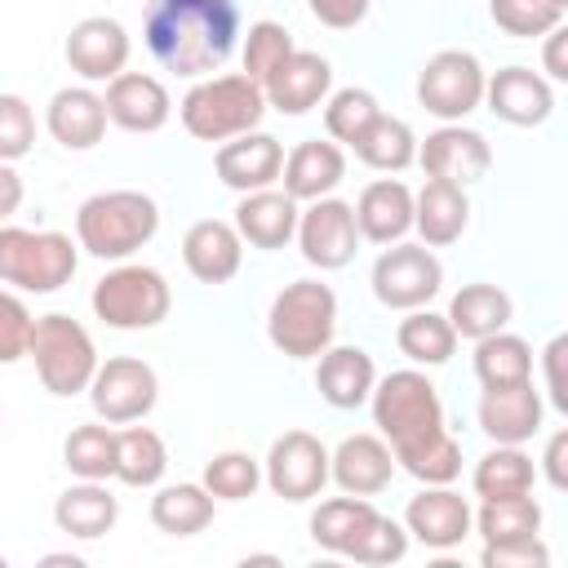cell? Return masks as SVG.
Returning a JSON list of instances; mask_svg holds the SVG:
<instances>
[{
	"label": "cell",
	"instance_id": "12",
	"mask_svg": "<svg viewBox=\"0 0 568 568\" xmlns=\"http://www.w3.org/2000/svg\"><path fill=\"white\" fill-rule=\"evenodd\" d=\"M262 484L284 501H315L328 484V448L311 430H284L262 457Z\"/></svg>",
	"mask_w": 568,
	"mask_h": 568
},
{
	"label": "cell",
	"instance_id": "51",
	"mask_svg": "<svg viewBox=\"0 0 568 568\" xmlns=\"http://www.w3.org/2000/svg\"><path fill=\"white\" fill-rule=\"evenodd\" d=\"M564 462H568V430H555V435L546 439V453H541V470H546V484H550L555 493L568 488V470H564Z\"/></svg>",
	"mask_w": 568,
	"mask_h": 568
},
{
	"label": "cell",
	"instance_id": "29",
	"mask_svg": "<svg viewBox=\"0 0 568 568\" xmlns=\"http://www.w3.org/2000/svg\"><path fill=\"white\" fill-rule=\"evenodd\" d=\"M470 226V200L466 186L426 178L422 191H413V231L422 235L426 248H448L466 235Z\"/></svg>",
	"mask_w": 568,
	"mask_h": 568
},
{
	"label": "cell",
	"instance_id": "36",
	"mask_svg": "<svg viewBox=\"0 0 568 568\" xmlns=\"http://www.w3.org/2000/svg\"><path fill=\"white\" fill-rule=\"evenodd\" d=\"M169 470V448L160 439V430L151 426H124L115 430V479L124 488H155Z\"/></svg>",
	"mask_w": 568,
	"mask_h": 568
},
{
	"label": "cell",
	"instance_id": "38",
	"mask_svg": "<svg viewBox=\"0 0 568 568\" xmlns=\"http://www.w3.org/2000/svg\"><path fill=\"white\" fill-rule=\"evenodd\" d=\"M484 546L488 541H515V537H532L541 532V501L532 493H515V497H479L475 524H470Z\"/></svg>",
	"mask_w": 568,
	"mask_h": 568
},
{
	"label": "cell",
	"instance_id": "8",
	"mask_svg": "<svg viewBox=\"0 0 568 568\" xmlns=\"http://www.w3.org/2000/svg\"><path fill=\"white\" fill-rule=\"evenodd\" d=\"M27 355L36 364V377L49 395L58 399H71L80 390H89L93 373H98V346L89 337V328L62 311L53 315H36L31 324V342H27Z\"/></svg>",
	"mask_w": 568,
	"mask_h": 568
},
{
	"label": "cell",
	"instance_id": "24",
	"mask_svg": "<svg viewBox=\"0 0 568 568\" xmlns=\"http://www.w3.org/2000/svg\"><path fill=\"white\" fill-rule=\"evenodd\" d=\"M479 430L493 439V444H528L537 430H541V417H546V399L532 382H519V386H497V390H484L479 395Z\"/></svg>",
	"mask_w": 568,
	"mask_h": 568
},
{
	"label": "cell",
	"instance_id": "41",
	"mask_svg": "<svg viewBox=\"0 0 568 568\" xmlns=\"http://www.w3.org/2000/svg\"><path fill=\"white\" fill-rule=\"evenodd\" d=\"M200 484L213 493V501H244V497H253L262 488V462L253 453H240V448L213 453L204 462Z\"/></svg>",
	"mask_w": 568,
	"mask_h": 568
},
{
	"label": "cell",
	"instance_id": "9",
	"mask_svg": "<svg viewBox=\"0 0 568 568\" xmlns=\"http://www.w3.org/2000/svg\"><path fill=\"white\" fill-rule=\"evenodd\" d=\"M484 80L488 71L470 49H439L417 71V102L439 124H457L484 106Z\"/></svg>",
	"mask_w": 568,
	"mask_h": 568
},
{
	"label": "cell",
	"instance_id": "33",
	"mask_svg": "<svg viewBox=\"0 0 568 568\" xmlns=\"http://www.w3.org/2000/svg\"><path fill=\"white\" fill-rule=\"evenodd\" d=\"M470 368H475V382L484 390L532 382V346H528V337H519L510 328H497V333H488V337L475 342Z\"/></svg>",
	"mask_w": 568,
	"mask_h": 568
},
{
	"label": "cell",
	"instance_id": "27",
	"mask_svg": "<svg viewBox=\"0 0 568 568\" xmlns=\"http://www.w3.org/2000/svg\"><path fill=\"white\" fill-rule=\"evenodd\" d=\"M315 390L328 408L351 413L359 404H368L373 382H377V364L364 346H328L324 355H315Z\"/></svg>",
	"mask_w": 568,
	"mask_h": 568
},
{
	"label": "cell",
	"instance_id": "42",
	"mask_svg": "<svg viewBox=\"0 0 568 568\" xmlns=\"http://www.w3.org/2000/svg\"><path fill=\"white\" fill-rule=\"evenodd\" d=\"M377 115H382V102H377L368 89H359V84L333 89V93L324 98V129H328V138H333L337 146H351Z\"/></svg>",
	"mask_w": 568,
	"mask_h": 568
},
{
	"label": "cell",
	"instance_id": "37",
	"mask_svg": "<svg viewBox=\"0 0 568 568\" xmlns=\"http://www.w3.org/2000/svg\"><path fill=\"white\" fill-rule=\"evenodd\" d=\"M532 484H537V462L524 453V444H493L470 470L475 497H515V493H532Z\"/></svg>",
	"mask_w": 568,
	"mask_h": 568
},
{
	"label": "cell",
	"instance_id": "20",
	"mask_svg": "<svg viewBox=\"0 0 568 568\" xmlns=\"http://www.w3.org/2000/svg\"><path fill=\"white\" fill-rule=\"evenodd\" d=\"M395 453L382 435L373 430H359V435H346L333 453H328V479L351 493V497H377L390 488L395 479Z\"/></svg>",
	"mask_w": 568,
	"mask_h": 568
},
{
	"label": "cell",
	"instance_id": "14",
	"mask_svg": "<svg viewBox=\"0 0 568 568\" xmlns=\"http://www.w3.org/2000/svg\"><path fill=\"white\" fill-rule=\"evenodd\" d=\"M67 67L84 80V84H106L115 80L120 71H129V53H133V40L124 31L120 18H106V13H93V18H80L71 31H67Z\"/></svg>",
	"mask_w": 568,
	"mask_h": 568
},
{
	"label": "cell",
	"instance_id": "18",
	"mask_svg": "<svg viewBox=\"0 0 568 568\" xmlns=\"http://www.w3.org/2000/svg\"><path fill=\"white\" fill-rule=\"evenodd\" d=\"M266 93V106L280 111V115H306L315 106H324V98L333 93V62L315 49H293L275 71L271 80L262 84Z\"/></svg>",
	"mask_w": 568,
	"mask_h": 568
},
{
	"label": "cell",
	"instance_id": "5",
	"mask_svg": "<svg viewBox=\"0 0 568 568\" xmlns=\"http://www.w3.org/2000/svg\"><path fill=\"white\" fill-rule=\"evenodd\" d=\"M337 337V293L324 280H293L271 297L266 342L284 359H315Z\"/></svg>",
	"mask_w": 568,
	"mask_h": 568
},
{
	"label": "cell",
	"instance_id": "6",
	"mask_svg": "<svg viewBox=\"0 0 568 568\" xmlns=\"http://www.w3.org/2000/svg\"><path fill=\"white\" fill-rule=\"evenodd\" d=\"M80 266V244L67 231H31L0 222V284L18 293H58Z\"/></svg>",
	"mask_w": 568,
	"mask_h": 568
},
{
	"label": "cell",
	"instance_id": "46",
	"mask_svg": "<svg viewBox=\"0 0 568 568\" xmlns=\"http://www.w3.org/2000/svg\"><path fill=\"white\" fill-rule=\"evenodd\" d=\"M36 146V111L22 93H0V160L18 164Z\"/></svg>",
	"mask_w": 568,
	"mask_h": 568
},
{
	"label": "cell",
	"instance_id": "52",
	"mask_svg": "<svg viewBox=\"0 0 568 568\" xmlns=\"http://www.w3.org/2000/svg\"><path fill=\"white\" fill-rule=\"evenodd\" d=\"M22 200H27V182H22V173H18L13 164L0 160V222H9V217L22 209Z\"/></svg>",
	"mask_w": 568,
	"mask_h": 568
},
{
	"label": "cell",
	"instance_id": "10",
	"mask_svg": "<svg viewBox=\"0 0 568 568\" xmlns=\"http://www.w3.org/2000/svg\"><path fill=\"white\" fill-rule=\"evenodd\" d=\"M368 284H373V297L386 311H417L444 288V262L426 244L395 240L377 253V262L368 271Z\"/></svg>",
	"mask_w": 568,
	"mask_h": 568
},
{
	"label": "cell",
	"instance_id": "39",
	"mask_svg": "<svg viewBox=\"0 0 568 568\" xmlns=\"http://www.w3.org/2000/svg\"><path fill=\"white\" fill-rule=\"evenodd\" d=\"M62 466L75 479H115V430L111 422H80L62 439Z\"/></svg>",
	"mask_w": 568,
	"mask_h": 568
},
{
	"label": "cell",
	"instance_id": "15",
	"mask_svg": "<svg viewBox=\"0 0 568 568\" xmlns=\"http://www.w3.org/2000/svg\"><path fill=\"white\" fill-rule=\"evenodd\" d=\"M417 164L426 178L470 186L493 169V146L479 129H466L457 120V124H439L435 133H426V142H417Z\"/></svg>",
	"mask_w": 568,
	"mask_h": 568
},
{
	"label": "cell",
	"instance_id": "55",
	"mask_svg": "<svg viewBox=\"0 0 568 568\" xmlns=\"http://www.w3.org/2000/svg\"><path fill=\"white\" fill-rule=\"evenodd\" d=\"M555 4H559V9H568V0H555Z\"/></svg>",
	"mask_w": 568,
	"mask_h": 568
},
{
	"label": "cell",
	"instance_id": "53",
	"mask_svg": "<svg viewBox=\"0 0 568 568\" xmlns=\"http://www.w3.org/2000/svg\"><path fill=\"white\" fill-rule=\"evenodd\" d=\"M541 40H546V49H541L546 80H568V62H564V40H568V31H564V22H559V27H550Z\"/></svg>",
	"mask_w": 568,
	"mask_h": 568
},
{
	"label": "cell",
	"instance_id": "22",
	"mask_svg": "<svg viewBox=\"0 0 568 568\" xmlns=\"http://www.w3.org/2000/svg\"><path fill=\"white\" fill-rule=\"evenodd\" d=\"M297 200L284 191V186H262V191H248L240 195L235 204V217L231 226L240 231V240L248 248H262V253H275V248H288L293 235H297Z\"/></svg>",
	"mask_w": 568,
	"mask_h": 568
},
{
	"label": "cell",
	"instance_id": "17",
	"mask_svg": "<svg viewBox=\"0 0 568 568\" xmlns=\"http://www.w3.org/2000/svg\"><path fill=\"white\" fill-rule=\"evenodd\" d=\"M280 169H284V142L271 138V133H262V129H248L240 138L217 142V155H213L217 182L231 186L235 195L275 186L280 182Z\"/></svg>",
	"mask_w": 568,
	"mask_h": 568
},
{
	"label": "cell",
	"instance_id": "32",
	"mask_svg": "<svg viewBox=\"0 0 568 568\" xmlns=\"http://www.w3.org/2000/svg\"><path fill=\"white\" fill-rule=\"evenodd\" d=\"M213 493L204 484H155V497H151V524L164 532V537H195L213 524Z\"/></svg>",
	"mask_w": 568,
	"mask_h": 568
},
{
	"label": "cell",
	"instance_id": "31",
	"mask_svg": "<svg viewBox=\"0 0 568 568\" xmlns=\"http://www.w3.org/2000/svg\"><path fill=\"white\" fill-rule=\"evenodd\" d=\"M510 320H515V302H510V293L501 284L475 280V284H462L448 297V324L466 342H479V337H488L497 328H510Z\"/></svg>",
	"mask_w": 568,
	"mask_h": 568
},
{
	"label": "cell",
	"instance_id": "11",
	"mask_svg": "<svg viewBox=\"0 0 568 568\" xmlns=\"http://www.w3.org/2000/svg\"><path fill=\"white\" fill-rule=\"evenodd\" d=\"M160 399V377L146 359L138 355H111L98 359V373L89 382V404L102 422L111 426H129L142 422Z\"/></svg>",
	"mask_w": 568,
	"mask_h": 568
},
{
	"label": "cell",
	"instance_id": "34",
	"mask_svg": "<svg viewBox=\"0 0 568 568\" xmlns=\"http://www.w3.org/2000/svg\"><path fill=\"white\" fill-rule=\"evenodd\" d=\"M355 160L377 169V173H404L408 164H417V133L408 129V120L399 115H377L355 142H351Z\"/></svg>",
	"mask_w": 568,
	"mask_h": 568
},
{
	"label": "cell",
	"instance_id": "3",
	"mask_svg": "<svg viewBox=\"0 0 568 568\" xmlns=\"http://www.w3.org/2000/svg\"><path fill=\"white\" fill-rule=\"evenodd\" d=\"M160 231V204L146 191H98L75 209V244L98 262H129Z\"/></svg>",
	"mask_w": 568,
	"mask_h": 568
},
{
	"label": "cell",
	"instance_id": "49",
	"mask_svg": "<svg viewBox=\"0 0 568 568\" xmlns=\"http://www.w3.org/2000/svg\"><path fill=\"white\" fill-rule=\"evenodd\" d=\"M368 4H373V0H306L311 18H315L320 27H333V31L359 27V22L368 18Z\"/></svg>",
	"mask_w": 568,
	"mask_h": 568
},
{
	"label": "cell",
	"instance_id": "54",
	"mask_svg": "<svg viewBox=\"0 0 568 568\" xmlns=\"http://www.w3.org/2000/svg\"><path fill=\"white\" fill-rule=\"evenodd\" d=\"M44 564H71V568H80L84 559L80 555H44Z\"/></svg>",
	"mask_w": 568,
	"mask_h": 568
},
{
	"label": "cell",
	"instance_id": "47",
	"mask_svg": "<svg viewBox=\"0 0 568 568\" xmlns=\"http://www.w3.org/2000/svg\"><path fill=\"white\" fill-rule=\"evenodd\" d=\"M31 324H36V315L27 311V302L18 293L0 288V364H18L27 355Z\"/></svg>",
	"mask_w": 568,
	"mask_h": 568
},
{
	"label": "cell",
	"instance_id": "44",
	"mask_svg": "<svg viewBox=\"0 0 568 568\" xmlns=\"http://www.w3.org/2000/svg\"><path fill=\"white\" fill-rule=\"evenodd\" d=\"M293 49H297V44H293V36H288L284 22H271V18L253 22L248 36H244V49H240V58H244V75H248L253 84H266L271 71H275Z\"/></svg>",
	"mask_w": 568,
	"mask_h": 568
},
{
	"label": "cell",
	"instance_id": "7",
	"mask_svg": "<svg viewBox=\"0 0 568 568\" xmlns=\"http://www.w3.org/2000/svg\"><path fill=\"white\" fill-rule=\"evenodd\" d=\"M93 315L106 328L120 333H142L169 320L173 311V288L164 280V271L146 266V262H115L89 293Z\"/></svg>",
	"mask_w": 568,
	"mask_h": 568
},
{
	"label": "cell",
	"instance_id": "1",
	"mask_svg": "<svg viewBox=\"0 0 568 568\" xmlns=\"http://www.w3.org/2000/svg\"><path fill=\"white\" fill-rule=\"evenodd\" d=\"M368 408L377 435L395 453V466L417 484H453L462 475V444L448 435L444 399L417 364L377 377Z\"/></svg>",
	"mask_w": 568,
	"mask_h": 568
},
{
	"label": "cell",
	"instance_id": "4",
	"mask_svg": "<svg viewBox=\"0 0 568 568\" xmlns=\"http://www.w3.org/2000/svg\"><path fill=\"white\" fill-rule=\"evenodd\" d=\"M266 115V93L262 84H253L244 71H226V75H204L186 89V98L178 102V120L195 142H226L240 138L248 129H257Z\"/></svg>",
	"mask_w": 568,
	"mask_h": 568
},
{
	"label": "cell",
	"instance_id": "30",
	"mask_svg": "<svg viewBox=\"0 0 568 568\" xmlns=\"http://www.w3.org/2000/svg\"><path fill=\"white\" fill-rule=\"evenodd\" d=\"M115 519H120V501H115V493L106 488V479H80V484H71V488H62L58 501H53V524H58V532H67V537H75V541H98V537H106V532L115 528Z\"/></svg>",
	"mask_w": 568,
	"mask_h": 568
},
{
	"label": "cell",
	"instance_id": "23",
	"mask_svg": "<svg viewBox=\"0 0 568 568\" xmlns=\"http://www.w3.org/2000/svg\"><path fill=\"white\" fill-rule=\"evenodd\" d=\"M106 102L89 84H67L44 106V129L62 151H93L106 138Z\"/></svg>",
	"mask_w": 568,
	"mask_h": 568
},
{
	"label": "cell",
	"instance_id": "25",
	"mask_svg": "<svg viewBox=\"0 0 568 568\" xmlns=\"http://www.w3.org/2000/svg\"><path fill=\"white\" fill-rule=\"evenodd\" d=\"M182 262L200 284H226L244 266V240L222 217H200L182 235Z\"/></svg>",
	"mask_w": 568,
	"mask_h": 568
},
{
	"label": "cell",
	"instance_id": "26",
	"mask_svg": "<svg viewBox=\"0 0 568 568\" xmlns=\"http://www.w3.org/2000/svg\"><path fill=\"white\" fill-rule=\"evenodd\" d=\"M342 178H346V151L333 138H306V142H297L284 155V169H280V182H284V191L297 204H311V200L333 195L342 186Z\"/></svg>",
	"mask_w": 568,
	"mask_h": 568
},
{
	"label": "cell",
	"instance_id": "43",
	"mask_svg": "<svg viewBox=\"0 0 568 568\" xmlns=\"http://www.w3.org/2000/svg\"><path fill=\"white\" fill-rule=\"evenodd\" d=\"M408 555V528L404 519H390L382 510L368 515V524L355 532V541L346 546V559L355 564H368V568H382V564H399Z\"/></svg>",
	"mask_w": 568,
	"mask_h": 568
},
{
	"label": "cell",
	"instance_id": "19",
	"mask_svg": "<svg viewBox=\"0 0 568 568\" xmlns=\"http://www.w3.org/2000/svg\"><path fill=\"white\" fill-rule=\"evenodd\" d=\"M484 102L515 129H537L555 111V84L532 67H501L484 80Z\"/></svg>",
	"mask_w": 568,
	"mask_h": 568
},
{
	"label": "cell",
	"instance_id": "35",
	"mask_svg": "<svg viewBox=\"0 0 568 568\" xmlns=\"http://www.w3.org/2000/svg\"><path fill=\"white\" fill-rule=\"evenodd\" d=\"M395 346L399 355H408L417 368H439L453 359L457 351V333L448 324V315L430 311V306H417V311H404L399 328H395Z\"/></svg>",
	"mask_w": 568,
	"mask_h": 568
},
{
	"label": "cell",
	"instance_id": "50",
	"mask_svg": "<svg viewBox=\"0 0 568 568\" xmlns=\"http://www.w3.org/2000/svg\"><path fill=\"white\" fill-rule=\"evenodd\" d=\"M564 355H568V337L559 333V337H550L546 342V351H541V373H546V395L541 399H550L559 413H568V386H564Z\"/></svg>",
	"mask_w": 568,
	"mask_h": 568
},
{
	"label": "cell",
	"instance_id": "16",
	"mask_svg": "<svg viewBox=\"0 0 568 568\" xmlns=\"http://www.w3.org/2000/svg\"><path fill=\"white\" fill-rule=\"evenodd\" d=\"M470 524H475V510H470V501L462 493H453V484H426L404 506V528L426 550H453V546H462L470 537Z\"/></svg>",
	"mask_w": 568,
	"mask_h": 568
},
{
	"label": "cell",
	"instance_id": "40",
	"mask_svg": "<svg viewBox=\"0 0 568 568\" xmlns=\"http://www.w3.org/2000/svg\"><path fill=\"white\" fill-rule=\"evenodd\" d=\"M373 510L377 506L368 497H351V493L328 497V501H320L311 510V541L320 550H328V555H346V546L355 541V532L368 524Z\"/></svg>",
	"mask_w": 568,
	"mask_h": 568
},
{
	"label": "cell",
	"instance_id": "48",
	"mask_svg": "<svg viewBox=\"0 0 568 568\" xmlns=\"http://www.w3.org/2000/svg\"><path fill=\"white\" fill-rule=\"evenodd\" d=\"M484 568H546L550 564V546L541 541V532L532 537H515V541H488L479 550Z\"/></svg>",
	"mask_w": 568,
	"mask_h": 568
},
{
	"label": "cell",
	"instance_id": "21",
	"mask_svg": "<svg viewBox=\"0 0 568 568\" xmlns=\"http://www.w3.org/2000/svg\"><path fill=\"white\" fill-rule=\"evenodd\" d=\"M102 102H106V120L120 124L124 133H160L173 115V98L164 80L146 71H120L115 80H106Z\"/></svg>",
	"mask_w": 568,
	"mask_h": 568
},
{
	"label": "cell",
	"instance_id": "2",
	"mask_svg": "<svg viewBox=\"0 0 568 568\" xmlns=\"http://www.w3.org/2000/svg\"><path fill=\"white\" fill-rule=\"evenodd\" d=\"M240 4L235 0H151L142 18V40L151 58L182 80H204L240 44Z\"/></svg>",
	"mask_w": 568,
	"mask_h": 568
},
{
	"label": "cell",
	"instance_id": "13",
	"mask_svg": "<svg viewBox=\"0 0 568 568\" xmlns=\"http://www.w3.org/2000/svg\"><path fill=\"white\" fill-rule=\"evenodd\" d=\"M297 248L311 266L320 271H342L355 262V248H359V226H355V209L337 195H324V200H311L302 213H297Z\"/></svg>",
	"mask_w": 568,
	"mask_h": 568
},
{
	"label": "cell",
	"instance_id": "45",
	"mask_svg": "<svg viewBox=\"0 0 568 568\" xmlns=\"http://www.w3.org/2000/svg\"><path fill=\"white\" fill-rule=\"evenodd\" d=\"M488 18L515 40H537L564 22V9L555 0H488Z\"/></svg>",
	"mask_w": 568,
	"mask_h": 568
},
{
	"label": "cell",
	"instance_id": "28",
	"mask_svg": "<svg viewBox=\"0 0 568 568\" xmlns=\"http://www.w3.org/2000/svg\"><path fill=\"white\" fill-rule=\"evenodd\" d=\"M351 209H355L359 240H368V244H382L386 248V244H395V240H404L413 231V191L399 178L368 182Z\"/></svg>",
	"mask_w": 568,
	"mask_h": 568
}]
</instances>
